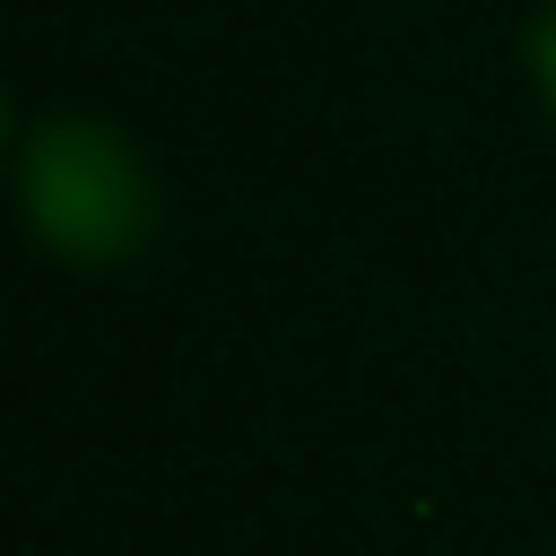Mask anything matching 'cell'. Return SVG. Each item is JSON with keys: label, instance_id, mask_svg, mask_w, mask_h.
Returning a JSON list of instances; mask_svg holds the SVG:
<instances>
[{"label": "cell", "instance_id": "obj_1", "mask_svg": "<svg viewBox=\"0 0 556 556\" xmlns=\"http://www.w3.org/2000/svg\"><path fill=\"white\" fill-rule=\"evenodd\" d=\"M17 191H26V226L78 269H104V261L139 252V235L156 217V191H148V165L130 156V139L113 122H87V113L26 122Z\"/></svg>", "mask_w": 556, "mask_h": 556}, {"label": "cell", "instance_id": "obj_2", "mask_svg": "<svg viewBox=\"0 0 556 556\" xmlns=\"http://www.w3.org/2000/svg\"><path fill=\"white\" fill-rule=\"evenodd\" d=\"M530 70H539V96H547V113H556V9H547L539 35H530Z\"/></svg>", "mask_w": 556, "mask_h": 556}]
</instances>
